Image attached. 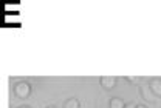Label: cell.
<instances>
[{
	"label": "cell",
	"mask_w": 161,
	"mask_h": 108,
	"mask_svg": "<svg viewBox=\"0 0 161 108\" xmlns=\"http://www.w3.org/2000/svg\"><path fill=\"white\" fill-rule=\"evenodd\" d=\"M19 108H30V107H26V105H23V107H19Z\"/></svg>",
	"instance_id": "30bf717a"
},
{
	"label": "cell",
	"mask_w": 161,
	"mask_h": 108,
	"mask_svg": "<svg viewBox=\"0 0 161 108\" xmlns=\"http://www.w3.org/2000/svg\"><path fill=\"white\" fill-rule=\"evenodd\" d=\"M149 86L150 90L153 91L155 96H161V77H155L149 82Z\"/></svg>",
	"instance_id": "3957f363"
},
{
	"label": "cell",
	"mask_w": 161,
	"mask_h": 108,
	"mask_svg": "<svg viewBox=\"0 0 161 108\" xmlns=\"http://www.w3.org/2000/svg\"><path fill=\"white\" fill-rule=\"evenodd\" d=\"M127 80H129V82H132V84H136L140 79H138V77H130V76H127Z\"/></svg>",
	"instance_id": "52a82bcc"
},
{
	"label": "cell",
	"mask_w": 161,
	"mask_h": 108,
	"mask_svg": "<svg viewBox=\"0 0 161 108\" xmlns=\"http://www.w3.org/2000/svg\"><path fill=\"white\" fill-rule=\"evenodd\" d=\"M64 108H79V100L75 99V97H71V99H68V100L65 102Z\"/></svg>",
	"instance_id": "8992f818"
},
{
	"label": "cell",
	"mask_w": 161,
	"mask_h": 108,
	"mask_svg": "<svg viewBox=\"0 0 161 108\" xmlns=\"http://www.w3.org/2000/svg\"><path fill=\"white\" fill-rule=\"evenodd\" d=\"M116 77H113V76H102L99 79V82H101V85L104 86L105 90H112L113 86L116 85Z\"/></svg>",
	"instance_id": "7a4b0ae2"
},
{
	"label": "cell",
	"mask_w": 161,
	"mask_h": 108,
	"mask_svg": "<svg viewBox=\"0 0 161 108\" xmlns=\"http://www.w3.org/2000/svg\"><path fill=\"white\" fill-rule=\"evenodd\" d=\"M136 108H147L146 105H136Z\"/></svg>",
	"instance_id": "9c48e42d"
},
{
	"label": "cell",
	"mask_w": 161,
	"mask_h": 108,
	"mask_svg": "<svg viewBox=\"0 0 161 108\" xmlns=\"http://www.w3.org/2000/svg\"><path fill=\"white\" fill-rule=\"evenodd\" d=\"M125 108H136V105H133V104H125Z\"/></svg>",
	"instance_id": "ba28073f"
},
{
	"label": "cell",
	"mask_w": 161,
	"mask_h": 108,
	"mask_svg": "<svg viewBox=\"0 0 161 108\" xmlns=\"http://www.w3.org/2000/svg\"><path fill=\"white\" fill-rule=\"evenodd\" d=\"M141 94H142V97L146 99V100H149V102H155V94H153V91L150 90V86H142L141 88Z\"/></svg>",
	"instance_id": "277c9868"
},
{
	"label": "cell",
	"mask_w": 161,
	"mask_h": 108,
	"mask_svg": "<svg viewBox=\"0 0 161 108\" xmlns=\"http://www.w3.org/2000/svg\"><path fill=\"white\" fill-rule=\"evenodd\" d=\"M110 108H125V104L121 97H113L110 99Z\"/></svg>",
	"instance_id": "5b68a950"
},
{
	"label": "cell",
	"mask_w": 161,
	"mask_h": 108,
	"mask_svg": "<svg viewBox=\"0 0 161 108\" xmlns=\"http://www.w3.org/2000/svg\"><path fill=\"white\" fill-rule=\"evenodd\" d=\"M48 108H56V107H48Z\"/></svg>",
	"instance_id": "8fae6325"
},
{
	"label": "cell",
	"mask_w": 161,
	"mask_h": 108,
	"mask_svg": "<svg viewBox=\"0 0 161 108\" xmlns=\"http://www.w3.org/2000/svg\"><path fill=\"white\" fill-rule=\"evenodd\" d=\"M14 94H16L17 97H20V99L28 97V96L31 94V85H30L28 82H25V80L16 84V86H14Z\"/></svg>",
	"instance_id": "6da1fadb"
}]
</instances>
